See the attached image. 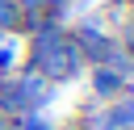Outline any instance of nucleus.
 Listing matches in <instances>:
<instances>
[{"mask_svg":"<svg viewBox=\"0 0 134 130\" xmlns=\"http://www.w3.org/2000/svg\"><path fill=\"white\" fill-rule=\"evenodd\" d=\"M25 67L38 71V75H46L54 88L67 84V80H80L88 71V63H84L80 46L71 42V34L63 29V21H46V25H38L29 34V42H25Z\"/></svg>","mask_w":134,"mask_h":130,"instance_id":"f257e3e1","label":"nucleus"},{"mask_svg":"<svg viewBox=\"0 0 134 130\" xmlns=\"http://www.w3.org/2000/svg\"><path fill=\"white\" fill-rule=\"evenodd\" d=\"M67 34H71V42L80 46V55H84V63H88V67L105 63V55L117 46V42H113V34L100 25V17H84V21H80V25H71Z\"/></svg>","mask_w":134,"mask_h":130,"instance_id":"f03ea898","label":"nucleus"},{"mask_svg":"<svg viewBox=\"0 0 134 130\" xmlns=\"http://www.w3.org/2000/svg\"><path fill=\"white\" fill-rule=\"evenodd\" d=\"M17 63H21L17 42H8V38L0 34V75H13V71H17Z\"/></svg>","mask_w":134,"mask_h":130,"instance_id":"7ed1b4c3","label":"nucleus"},{"mask_svg":"<svg viewBox=\"0 0 134 130\" xmlns=\"http://www.w3.org/2000/svg\"><path fill=\"white\" fill-rule=\"evenodd\" d=\"M13 130H54V126L42 113H21V117H13Z\"/></svg>","mask_w":134,"mask_h":130,"instance_id":"20e7f679","label":"nucleus"},{"mask_svg":"<svg viewBox=\"0 0 134 130\" xmlns=\"http://www.w3.org/2000/svg\"><path fill=\"white\" fill-rule=\"evenodd\" d=\"M0 130H13V117H4V113H0Z\"/></svg>","mask_w":134,"mask_h":130,"instance_id":"39448f33","label":"nucleus"}]
</instances>
